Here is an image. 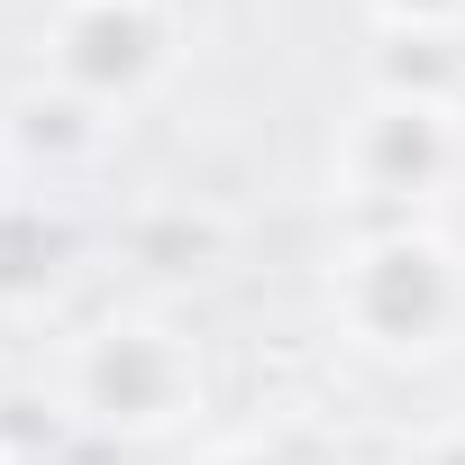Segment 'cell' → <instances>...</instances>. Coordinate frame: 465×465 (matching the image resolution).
I'll return each instance as SVG.
<instances>
[{"label": "cell", "mask_w": 465, "mask_h": 465, "mask_svg": "<svg viewBox=\"0 0 465 465\" xmlns=\"http://www.w3.org/2000/svg\"><path fill=\"white\" fill-rule=\"evenodd\" d=\"M55 411L119 447H164L210 411V365L164 311H101L55 347Z\"/></svg>", "instance_id": "cell-1"}, {"label": "cell", "mask_w": 465, "mask_h": 465, "mask_svg": "<svg viewBox=\"0 0 465 465\" xmlns=\"http://www.w3.org/2000/svg\"><path fill=\"white\" fill-rule=\"evenodd\" d=\"M119 256L137 265V274H164V283H183V274H210L219 256H228V219L210 210V201H137L128 219H119Z\"/></svg>", "instance_id": "cell-7"}, {"label": "cell", "mask_w": 465, "mask_h": 465, "mask_svg": "<svg viewBox=\"0 0 465 465\" xmlns=\"http://www.w3.org/2000/svg\"><path fill=\"white\" fill-rule=\"evenodd\" d=\"M465 164V128L456 110H429V101H392V92H365L329 146V201L365 210V228H392V219H420Z\"/></svg>", "instance_id": "cell-3"}, {"label": "cell", "mask_w": 465, "mask_h": 465, "mask_svg": "<svg viewBox=\"0 0 465 465\" xmlns=\"http://www.w3.org/2000/svg\"><path fill=\"white\" fill-rule=\"evenodd\" d=\"M374 28H411V37H465V0H365Z\"/></svg>", "instance_id": "cell-9"}, {"label": "cell", "mask_w": 465, "mask_h": 465, "mask_svg": "<svg viewBox=\"0 0 465 465\" xmlns=\"http://www.w3.org/2000/svg\"><path fill=\"white\" fill-rule=\"evenodd\" d=\"M183 64V10L173 0H55L46 19V83L128 119L146 110Z\"/></svg>", "instance_id": "cell-4"}, {"label": "cell", "mask_w": 465, "mask_h": 465, "mask_svg": "<svg viewBox=\"0 0 465 465\" xmlns=\"http://www.w3.org/2000/svg\"><path fill=\"white\" fill-rule=\"evenodd\" d=\"M110 137H119V119L92 110V101H74V92H55V83H28L10 110H0V146H10V164H19L37 192L92 173V164L110 155Z\"/></svg>", "instance_id": "cell-6"}, {"label": "cell", "mask_w": 465, "mask_h": 465, "mask_svg": "<svg viewBox=\"0 0 465 465\" xmlns=\"http://www.w3.org/2000/svg\"><path fill=\"white\" fill-rule=\"evenodd\" d=\"M411 465H465V420H456V429H429Z\"/></svg>", "instance_id": "cell-11"}, {"label": "cell", "mask_w": 465, "mask_h": 465, "mask_svg": "<svg viewBox=\"0 0 465 465\" xmlns=\"http://www.w3.org/2000/svg\"><path fill=\"white\" fill-rule=\"evenodd\" d=\"M74 265H83L74 210H64L55 192H37V183L0 192V320H10V329H19V320H46V311L64 302Z\"/></svg>", "instance_id": "cell-5"}, {"label": "cell", "mask_w": 465, "mask_h": 465, "mask_svg": "<svg viewBox=\"0 0 465 465\" xmlns=\"http://www.w3.org/2000/svg\"><path fill=\"white\" fill-rule=\"evenodd\" d=\"M329 320L356 356L383 365H429L465 338V256L447 228L429 219H392V228H356L329 265Z\"/></svg>", "instance_id": "cell-2"}, {"label": "cell", "mask_w": 465, "mask_h": 465, "mask_svg": "<svg viewBox=\"0 0 465 465\" xmlns=\"http://www.w3.org/2000/svg\"><path fill=\"white\" fill-rule=\"evenodd\" d=\"M374 92L392 101H429V110H465V37H411V28H374Z\"/></svg>", "instance_id": "cell-8"}, {"label": "cell", "mask_w": 465, "mask_h": 465, "mask_svg": "<svg viewBox=\"0 0 465 465\" xmlns=\"http://www.w3.org/2000/svg\"><path fill=\"white\" fill-rule=\"evenodd\" d=\"M0 465H19V447H10V429H0Z\"/></svg>", "instance_id": "cell-12"}, {"label": "cell", "mask_w": 465, "mask_h": 465, "mask_svg": "<svg viewBox=\"0 0 465 465\" xmlns=\"http://www.w3.org/2000/svg\"><path fill=\"white\" fill-rule=\"evenodd\" d=\"M201 465H311V456H292L283 438H228V447H210Z\"/></svg>", "instance_id": "cell-10"}]
</instances>
